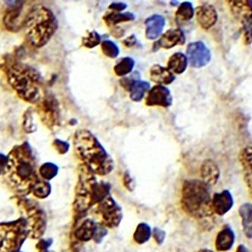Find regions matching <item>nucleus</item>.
<instances>
[{
  "label": "nucleus",
  "mask_w": 252,
  "mask_h": 252,
  "mask_svg": "<svg viewBox=\"0 0 252 252\" xmlns=\"http://www.w3.org/2000/svg\"><path fill=\"white\" fill-rule=\"evenodd\" d=\"M51 191L52 187L49 181H46L40 177L33 186L32 194L39 199H44L51 194Z\"/></svg>",
  "instance_id": "7c9ffc66"
},
{
  "label": "nucleus",
  "mask_w": 252,
  "mask_h": 252,
  "mask_svg": "<svg viewBox=\"0 0 252 252\" xmlns=\"http://www.w3.org/2000/svg\"><path fill=\"white\" fill-rule=\"evenodd\" d=\"M111 185L108 183L98 182L95 174L85 164L78 167V180L75 187L73 209L76 216L81 215L103 201L110 194Z\"/></svg>",
  "instance_id": "7ed1b4c3"
},
{
  "label": "nucleus",
  "mask_w": 252,
  "mask_h": 252,
  "mask_svg": "<svg viewBox=\"0 0 252 252\" xmlns=\"http://www.w3.org/2000/svg\"><path fill=\"white\" fill-rule=\"evenodd\" d=\"M244 29L245 42L246 44L252 43V19L243 25Z\"/></svg>",
  "instance_id": "58836bf2"
},
{
  "label": "nucleus",
  "mask_w": 252,
  "mask_h": 252,
  "mask_svg": "<svg viewBox=\"0 0 252 252\" xmlns=\"http://www.w3.org/2000/svg\"><path fill=\"white\" fill-rule=\"evenodd\" d=\"M196 20L201 28L208 30L218 22V12L216 8L210 4H203L196 8Z\"/></svg>",
  "instance_id": "2eb2a0df"
},
{
  "label": "nucleus",
  "mask_w": 252,
  "mask_h": 252,
  "mask_svg": "<svg viewBox=\"0 0 252 252\" xmlns=\"http://www.w3.org/2000/svg\"><path fill=\"white\" fill-rule=\"evenodd\" d=\"M185 43L186 36L184 32L182 30L177 28L168 30L154 45H158V48L170 49L177 45H184Z\"/></svg>",
  "instance_id": "a211bd4d"
},
{
  "label": "nucleus",
  "mask_w": 252,
  "mask_h": 252,
  "mask_svg": "<svg viewBox=\"0 0 252 252\" xmlns=\"http://www.w3.org/2000/svg\"><path fill=\"white\" fill-rule=\"evenodd\" d=\"M150 89V84L145 80H133L131 82L128 91L129 92V98L135 102H140L145 94Z\"/></svg>",
  "instance_id": "393cba45"
},
{
  "label": "nucleus",
  "mask_w": 252,
  "mask_h": 252,
  "mask_svg": "<svg viewBox=\"0 0 252 252\" xmlns=\"http://www.w3.org/2000/svg\"><path fill=\"white\" fill-rule=\"evenodd\" d=\"M53 243V239H40L36 245V249L37 252H49V248L51 247Z\"/></svg>",
  "instance_id": "e433bc0d"
},
{
  "label": "nucleus",
  "mask_w": 252,
  "mask_h": 252,
  "mask_svg": "<svg viewBox=\"0 0 252 252\" xmlns=\"http://www.w3.org/2000/svg\"><path fill=\"white\" fill-rule=\"evenodd\" d=\"M239 216L242 220L243 232L248 239H252V204L244 203L239 209Z\"/></svg>",
  "instance_id": "b1692460"
},
{
  "label": "nucleus",
  "mask_w": 252,
  "mask_h": 252,
  "mask_svg": "<svg viewBox=\"0 0 252 252\" xmlns=\"http://www.w3.org/2000/svg\"><path fill=\"white\" fill-rule=\"evenodd\" d=\"M36 112L48 129H55L61 124L59 103L57 98L52 94H46L42 97L36 105Z\"/></svg>",
  "instance_id": "1a4fd4ad"
},
{
  "label": "nucleus",
  "mask_w": 252,
  "mask_h": 252,
  "mask_svg": "<svg viewBox=\"0 0 252 252\" xmlns=\"http://www.w3.org/2000/svg\"><path fill=\"white\" fill-rule=\"evenodd\" d=\"M101 40H102V37L100 36L99 33L95 31H93V32H90L87 36L82 38V44L86 48L93 49L99 45Z\"/></svg>",
  "instance_id": "f704fd0d"
},
{
  "label": "nucleus",
  "mask_w": 252,
  "mask_h": 252,
  "mask_svg": "<svg viewBox=\"0 0 252 252\" xmlns=\"http://www.w3.org/2000/svg\"><path fill=\"white\" fill-rule=\"evenodd\" d=\"M196 252H212V251H211V250H209V249H200V250L197 251Z\"/></svg>",
  "instance_id": "49530a36"
},
{
  "label": "nucleus",
  "mask_w": 252,
  "mask_h": 252,
  "mask_svg": "<svg viewBox=\"0 0 252 252\" xmlns=\"http://www.w3.org/2000/svg\"><path fill=\"white\" fill-rule=\"evenodd\" d=\"M98 223L91 219H86L74 229L71 238L80 243H87L95 238Z\"/></svg>",
  "instance_id": "f3484780"
},
{
  "label": "nucleus",
  "mask_w": 252,
  "mask_h": 252,
  "mask_svg": "<svg viewBox=\"0 0 252 252\" xmlns=\"http://www.w3.org/2000/svg\"><path fill=\"white\" fill-rule=\"evenodd\" d=\"M153 238L159 246L162 245L165 240L166 232L158 227H155L153 232Z\"/></svg>",
  "instance_id": "4c0bfd02"
},
{
  "label": "nucleus",
  "mask_w": 252,
  "mask_h": 252,
  "mask_svg": "<svg viewBox=\"0 0 252 252\" xmlns=\"http://www.w3.org/2000/svg\"><path fill=\"white\" fill-rule=\"evenodd\" d=\"M33 109L30 108L24 115L23 128L28 133H32L36 130V125L33 120Z\"/></svg>",
  "instance_id": "72a5a7b5"
},
{
  "label": "nucleus",
  "mask_w": 252,
  "mask_h": 252,
  "mask_svg": "<svg viewBox=\"0 0 252 252\" xmlns=\"http://www.w3.org/2000/svg\"><path fill=\"white\" fill-rule=\"evenodd\" d=\"M21 252V251H19V252Z\"/></svg>",
  "instance_id": "de8ad7c7"
},
{
  "label": "nucleus",
  "mask_w": 252,
  "mask_h": 252,
  "mask_svg": "<svg viewBox=\"0 0 252 252\" xmlns=\"http://www.w3.org/2000/svg\"><path fill=\"white\" fill-rule=\"evenodd\" d=\"M9 2L3 16L4 25L9 32H18L24 26L25 19L21 18L24 2L13 1V3H11V1H9Z\"/></svg>",
  "instance_id": "f8f14e48"
},
{
  "label": "nucleus",
  "mask_w": 252,
  "mask_h": 252,
  "mask_svg": "<svg viewBox=\"0 0 252 252\" xmlns=\"http://www.w3.org/2000/svg\"><path fill=\"white\" fill-rule=\"evenodd\" d=\"M97 213L99 215L102 223L109 229L119 226L123 219V211L116 201L109 195L97 205Z\"/></svg>",
  "instance_id": "9d476101"
},
{
  "label": "nucleus",
  "mask_w": 252,
  "mask_h": 252,
  "mask_svg": "<svg viewBox=\"0 0 252 252\" xmlns=\"http://www.w3.org/2000/svg\"><path fill=\"white\" fill-rule=\"evenodd\" d=\"M16 205L22 216L28 222L29 237L40 239L46 233L47 216L44 210L34 200L26 197H18Z\"/></svg>",
  "instance_id": "0eeeda50"
},
{
  "label": "nucleus",
  "mask_w": 252,
  "mask_h": 252,
  "mask_svg": "<svg viewBox=\"0 0 252 252\" xmlns=\"http://www.w3.org/2000/svg\"><path fill=\"white\" fill-rule=\"evenodd\" d=\"M73 143L76 156L94 174L105 176L114 170L113 158L92 132L79 129L74 134Z\"/></svg>",
  "instance_id": "f03ea898"
},
{
  "label": "nucleus",
  "mask_w": 252,
  "mask_h": 252,
  "mask_svg": "<svg viewBox=\"0 0 252 252\" xmlns=\"http://www.w3.org/2000/svg\"><path fill=\"white\" fill-rule=\"evenodd\" d=\"M239 163L243 170L245 182L252 196V147L247 146L242 149L239 156Z\"/></svg>",
  "instance_id": "6ab92c4d"
},
{
  "label": "nucleus",
  "mask_w": 252,
  "mask_h": 252,
  "mask_svg": "<svg viewBox=\"0 0 252 252\" xmlns=\"http://www.w3.org/2000/svg\"><path fill=\"white\" fill-rule=\"evenodd\" d=\"M235 252H249V249L244 246V245H240V246H238L237 249H236V251Z\"/></svg>",
  "instance_id": "a18cd8bd"
},
{
  "label": "nucleus",
  "mask_w": 252,
  "mask_h": 252,
  "mask_svg": "<svg viewBox=\"0 0 252 252\" xmlns=\"http://www.w3.org/2000/svg\"><path fill=\"white\" fill-rule=\"evenodd\" d=\"M101 48L103 54L110 59H115L119 56L120 49L112 40H104L101 44Z\"/></svg>",
  "instance_id": "473e14b6"
},
{
  "label": "nucleus",
  "mask_w": 252,
  "mask_h": 252,
  "mask_svg": "<svg viewBox=\"0 0 252 252\" xmlns=\"http://www.w3.org/2000/svg\"><path fill=\"white\" fill-rule=\"evenodd\" d=\"M127 8V5L125 2H114L111 3V5L108 6V8L111 10H113L114 12H121Z\"/></svg>",
  "instance_id": "79ce46f5"
},
{
  "label": "nucleus",
  "mask_w": 252,
  "mask_h": 252,
  "mask_svg": "<svg viewBox=\"0 0 252 252\" xmlns=\"http://www.w3.org/2000/svg\"><path fill=\"white\" fill-rule=\"evenodd\" d=\"M1 252H17L29 237L28 222L23 217L0 224Z\"/></svg>",
  "instance_id": "6e6552de"
},
{
  "label": "nucleus",
  "mask_w": 252,
  "mask_h": 252,
  "mask_svg": "<svg viewBox=\"0 0 252 252\" xmlns=\"http://www.w3.org/2000/svg\"><path fill=\"white\" fill-rule=\"evenodd\" d=\"M53 146L57 151L58 153L60 155H64L68 152L70 144L66 141L56 139L53 141Z\"/></svg>",
  "instance_id": "c9c22d12"
},
{
  "label": "nucleus",
  "mask_w": 252,
  "mask_h": 252,
  "mask_svg": "<svg viewBox=\"0 0 252 252\" xmlns=\"http://www.w3.org/2000/svg\"><path fill=\"white\" fill-rule=\"evenodd\" d=\"M188 58L182 53H174L167 62V68L174 74H181L187 70Z\"/></svg>",
  "instance_id": "a878e982"
},
{
  "label": "nucleus",
  "mask_w": 252,
  "mask_h": 252,
  "mask_svg": "<svg viewBox=\"0 0 252 252\" xmlns=\"http://www.w3.org/2000/svg\"><path fill=\"white\" fill-rule=\"evenodd\" d=\"M152 235H153V231L150 226L146 223H140L137 225L133 233V240L137 244H145L149 241Z\"/></svg>",
  "instance_id": "c756f323"
},
{
  "label": "nucleus",
  "mask_w": 252,
  "mask_h": 252,
  "mask_svg": "<svg viewBox=\"0 0 252 252\" xmlns=\"http://www.w3.org/2000/svg\"><path fill=\"white\" fill-rule=\"evenodd\" d=\"M112 33V34L116 38L122 37L125 34V32H124L123 30L121 29L119 27L118 28L116 27V28H114Z\"/></svg>",
  "instance_id": "c03bdc74"
},
{
  "label": "nucleus",
  "mask_w": 252,
  "mask_h": 252,
  "mask_svg": "<svg viewBox=\"0 0 252 252\" xmlns=\"http://www.w3.org/2000/svg\"><path fill=\"white\" fill-rule=\"evenodd\" d=\"M25 36L32 46L41 48L46 46L59 28L56 15L44 5L33 7L25 17Z\"/></svg>",
  "instance_id": "39448f33"
},
{
  "label": "nucleus",
  "mask_w": 252,
  "mask_h": 252,
  "mask_svg": "<svg viewBox=\"0 0 252 252\" xmlns=\"http://www.w3.org/2000/svg\"><path fill=\"white\" fill-rule=\"evenodd\" d=\"M123 43L126 47H133V46H136V43H137V39H136L134 34H132L131 36L126 37L124 40Z\"/></svg>",
  "instance_id": "37998d69"
},
{
  "label": "nucleus",
  "mask_w": 252,
  "mask_h": 252,
  "mask_svg": "<svg viewBox=\"0 0 252 252\" xmlns=\"http://www.w3.org/2000/svg\"><path fill=\"white\" fill-rule=\"evenodd\" d=\"M234 231L229 226H224L217 235L215 248L218 252H225L230 250L235 243Z\"/></svg>",
  "instance_id": "4be33fe9"
},
{
  "label": "nucleus",
  "mask_w": 252,
  "mask_h": 252,
  "mask_svg": "<svg viewBox=\"0 0 252 252\" xmlns=\"http://www.w3.org/2000/svg\"><path fill=\"white\" fill-rule=\"evenodd\" d=\"M181 205L187 215L196 219L212 216L214 211L209 187L202 180H186L183 185Z\"/></svg>",
  "instance_id": "423d86ee"
},
{
  "label": "nucleus",
  "mask_w": 252,
  "mask_h": 252,
  "mask_svg": "<svg viewBox=\"0 0 252 252\" xmlns=\"http://www.w3.org/2000/svg\"><path fill=\"white\" fill-rule=\"evenodd\" d=\"M201 180L208 187L216 185L219 180L220 171L218 164L211 159H206L200 168Z\"/></svg>",
  "instance_id": "aec40b11"
},
{
  "label": "nucleus",
  "mask_w": 252,
  "mask_h": 252,
  "mask_svg": "<svg viewBox=\"0 0 252 252\" xmlns=\"http://www.w3.org/2000/svg\"><path fill=\"white\" fill-rule=\"evenodd\" d=\"M187 56L190 65L195 68L205 67L211 59L209 49L201 41L189 43L187 46Z\"/></svg>",
  "instance_id": "9b49d317"
},
{
  "label": "nucleus",
  "mask_w": 252,
  "mask_h": 252,
  "mask_svg": "<svg viewBox=\"0 0 252 252\" xmlns=\"http://www.w3.org/2000/svg\"><path fill=\"white\" fill-rule=\"evenodd\" d=\"M8 84L25 102L37 104L41 99L43 77L29 64L15 63L6 70Z\"/></svg>",
  "instance_id": "20e7f679"
},
{
  "label": "nucleus",
  "mask_w": 252,
  "mask_h": 252,
  "mask_svg": "<svg viewBox=\"0 0 252 252\" xmlns=\"http://www.w3.org/2000/svg\"><path fill=\"white\" fill-rule=\"evenodd\" d=\"M124 185L129 191H133L135 189L134 180L132 179L129 173L126 172L124 175Z\"/></svg>",
  "instance_id": "a19ab883"
},
{
  "label": "nucleus",
  "mask_w": 252,
  "mask_h": 252,
  "mask_svg": "<svg viewBox=\"0 0 252 252\" xmlns=\"http://www.w3.org/2000/svg\"><path fill=\"white\" fill-rule=\"evenodd\" d=\"M150 79L153 82L158 85H168L175 80L174 73L171 72L167 67L160 64H155L150 69Z\"/></svg>",
  "instance_id": "5701e85b"
},
{
  "label": "nucleus",
  "mask_w": 252,
  "mask_h": 252,
  "mask_svg": "<svg viewBox=\"0 0 252 252\" xmlns=\"http://www.w3.org/2000/svg\"><path fill=\"white\" fill-rule=\"evenodd\" d=\"M106 235V227L102 223H98V229H97L96 234H95L94 240L96 243H100Z\"/></svg>",
  "instance_id": "ea45409f"
},
{
  "label": "nucleus",
  "mask_w": 252,
  "mask_h": 252,
  "mask_svg": "<svg viewBox=\"0 0 252 252\" xmlns=\"http://www.w3.org/2000/svg\"><path fill=\"white\" fill-rule=\"evenodd\" d=\"M2 174L17 197H26L32 193L33 186L40 178L36 171V160L28 142L12 148L7 156V163Z\"/></svg>",
  "instance_id": "f257e3e1"
},
{
  "label": "nucleus",
  "mask_w": 252,
  "mask_h": 252,
  "mask_svg": "<svg viewBox=\"0 0 252 252\" xmlns=\"http://www.w3.org/2000/svg\"><path fill=\"white\" fill-rule=\"evenodd\" d=\"M165 18L160 15H153L145 21L146 36L147 39H156L162 33L165 26Z\"/></svg>",
  "instance_id": "412c9836"
},
{
  "label": "nucleus",
  "mask_w": 252,
  "mask_h": 252,
  "mask_svg": "<svg viewBox=\"0 0 252 252\" xmlns=\"http://www.w3.org/2000/svg\"><path fill=\"white\" fill-rule=\"evenodd\" d=\"M194 8L190 2H184L179 5L176 12V22L178 25L189 22L194 15Z\"/></svg>",
  "instance_id": "cd10ccee"
},
{
  "label": "nucleus",
  "mask_w": 252,
  "mask_h": 252,
  "mask_svg": "<svg viewBox=\"0 0 252 252\" xmlns=\"http://www.w3.org/2000/svg\"><path fill=\"white\" fill-rule=\"evenodd\" d=\"M135 66L134 59L131 57H124L117 62L114 71L118 77H124L132 72Z\"/></svg>",
  "instance_id": "c85d7f7f"
},
{
  "label": "nucleus",
  "mask_w": 252,
  "mask_h": 252,
  "mask_svg": "<svg viewBox=\"0 0 252 252\" xmlns=\"http://www.w3.org/2000/svg\"><path fill=\"white\" fill-rule=\"evenodd\" d=\"M234 205L233 195L229 190L225 189L217 192L212 198V208L214 213L220 216L226 215Z\"/></svg>",
  "instance_id": "dca6fc26"
},
{
  "label": "nucleus",
  "mask_w": 252,
  "mask_h": 252,
  "mask_svg": "<svg viewBox=\"0 0 252 252\" xmlns=\"http://www.w3.org/2000/svg\"><path fill=\"white\" fill-rule=\"evenodd\" d=\"M135 15L132 12H112L111 13L105 14L103 16V20L108 27H114L123 22H132L134 21Z\"/></svg>",
  "instance_id": "bb28decb"
},
{
  "label": "nucleus",
  "mask_w": 252,
  "mask_h": 252,
  "mask_svg": "<svg viewBox=\"0 0 252 252\" xmlns=\"http://www.w3.org/2000/svg\"><path fill=\"white\" fill-rule=\"evenodd\" d=\"M228 4L233 16L243 25L252 19V1L251 0H231L228 1Z\"/></svg>",
  "instance_id": "4468645a"
},
{
  "label": "nucleus",
  "mask_w": 252,
  "mask_h": 252,
  "mask_svg": "<svg viewBox=\"0 0 252 252\" xmlns=\"http://www.w3.org/2000/svg\"><path fill=\"white\" fill-rule=\"evenodd\" d=\"M59 173V167L54 163L46 162L39 168V177L46 181L53 180Z\"/></svg>",
  "instance_id": "2f4dec72"
},
{
  "label": "nucleus",
  "mask_w": 252,
  "mask_h": 252,
  "mask_svg": "<svg viewBox=\"0 0 252 252\" xmlns=\"http://www.w3.org/2000/svg\"><path fill=\"white\" fill-rule=\"evenodd\" d=\"M173 97L168 88L163 85H156L150 89L146 98L148 106H161L167 108L172 105Z\"/></svg>",
  "instance_id": "ddd939ff"
}]
</instances>
